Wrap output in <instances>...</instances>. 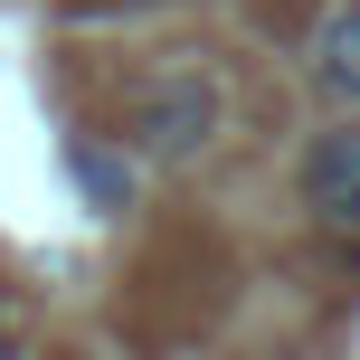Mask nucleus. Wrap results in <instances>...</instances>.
<instances>
[{
	"label": "nucleus",
	"mask_w": 360,
	"mask_h": 360,
	"mask_svg": "<svg viewBox=\"0 0 360 360\" xmlns=\"http://www.w3.org/2000/svg\"><path fill=\"white\" fill-rule=\"evenodd\" d=\"M0 351H19V323H0Z\"/></svg>",
	"instance_id": "obj_5"
},
{
	"label": "nucleus",
	"mask_w": 360,
	"mask_h": 360,
	"mask_svg": "<svg viewBox=\"0 0 360 360\" xmlns=\"http://www.w3.org/2000/svg\"><path fill=\"white\" fill-rule=\"evenodd\" d=\"M304 209L323 228L360 237V124H332V133L304 143Z\"/></svg>",
	"instance_id": "obj_2"
},
{
	"label": "nucleus",
	"mask_w": 360,
	"mask_h": 360,
	"mask_svg": "<svg viewBox=\"0 0 360 360\" xmlns=\"http://www.w3.org/2000/svg\"><path fill=\"white\" fill-rule=\"evenodd\" d=\"M218 124H228V95H218L209 67H162L143 95H133V114H124L133 152H143L152 171H190L199 152L218 143Z\"/></svg>",
	"instance_id": "obj_1"
},
{
	"label": "nucleus",
	"mask_w": 360,
	"mask_h": 360,
	"mask_svg": "<svg viewBox=\"0 0 360 360\" xmlns=\"http://www.w3.org/2000/svg\"><path fill=\"white\" fill-rule=\"evenodd\" d=\"M313 86L342 95V105L360 114V0H351V10H332L323 29H313Z\"/></svg>",
	"instance_id": "obj_4"
},
{
	"label": "nucleus",
	"mask_w": 360,
	"mask_h": 360,
	"mask_svg": "<svg viewBox=\"0 0 360 360\" xmlns=\"http://www.w3.org/2000/svg\"><path fill=\"white\" fill-rule=\"evenodd\" d=\"M57 171H67V190L86 199L95 218H124L133 190H143V152H114L105 133H67V143H57Z\"/></svg>",
	"instance_id": "obj_3"
}]
</instances>
